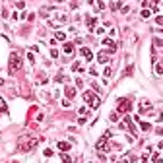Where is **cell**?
Segmentation results:
<instances>
[{
  "instance_id": "obj_8",
  "label": "cell",
  "mask_w": 163,
  "mask_h": 163,
  "mask_svg": "<svg viewBox=\"0 0 163 163\" xmlns=\"http://www.w3.org/2000/svg\"><path fill=\"white\" fill-rule=\"evenodd\" d=\"M138 109H140V111H148V109H151V103L148 101V99H144V101H140V105H138Z\"/></svg>"
},
{
  "instance_id": "obj_20",
  "label": "cell",
  "mask_w": 163,
  "mask_h": 163,
  "mask_svg": "<svg viewBox=\"0 0 163 163\" xmlns=\"http://www.w3.org/2000/svg\"><path fill=\"white\" fill-rule=\"evenodd\" d=\"M155 23H157V25H161V27H163V16H157V18H155Z\"/></svg>"
},
{
  "instance_id": "obj_19",
  "label": "cell",
  "mask_w": 163,
  "mask_h": 163,
  "mask_svg": "<svg viewBox=\"0 0 163 163\" xmlns=\"http://www.w3.org/2000/svg\"><path fill=\"white\" fill-rule=\"evenodd\" d=\"M103 74H105V78H109V76H111V74H113V70H111V68H105V70H103Z\"/></svg>"
},
{
  "instance_id": "obj_17",
  "label": "cell",
  "mask_w": 163,
  "mask_h": 163,
  "mask_svg": "<svg viewBox=\"0 0 163 163\" xmlns=\"http://www.w3.org/2000/svg\"><path fill=\"white\" fill-rule=\"evenodd\" d=\"M4 111H6V103H4V99L0 97V113H4Z\"/></svg>"
},
{
  "instance_id": "obj_5",
  "label": "cell",
  "mask_w": 163,
  "mask_h": 163,
  "mask_svg": "<svg viewBox=\"0 0 163 163\" xmlns=\"http://www.w3.org/2000/svg\"><path fill=\"white\" fill-rule=\"evenodd\" d=\"M103 45H105V47H109V51H111V52H115V51H117V43H115V41H113V39H111V37H107V39H103Z\"/></svg>"
},
{
  "instance_id": "obj_9",
  "label": "cell",
  "mask_w": 163,
  "mask_h": 163,
  "mask_svg": "<svg viewBox=\"0 0 163 163\" xmlns=\"http://www.w3.org/2000/svg\"><path fill=\"white\" fill-rule=\"evenodd\" d=\"M97 60H99L101 64H105V62L109 60V52H105V51H101V52H99V56H97Z\"/></svg>"
},
{
  "instance_id": "obj_15",
  "label": "cell",
  "mask_w": 163,
  "mask_h": 163,
  "mask_svg": "<svg viewBox=\"0 0 163 163\" xmlns=\"http://www.w3.org/2000/svg\"><path fill=\"white\" fill-rule=\"evenodd\" d=\"M154 43H155V47H163V39H159V37H155Z\"/></svg>"
},
{
  "instance_id": "obj_13",
  "label": "cell",
  "mask_w": 163,
  "mask_h": 163,
  "mask_svg": "<svg viewBox=\"0 0 163 163\" xmlns=\"http://www.w3.org/2000/svg\"><path fill=\"white\" fill-rule=\"evenodd\" d=\"M95 23H97V18H90V23H87V25H90V29L95 27Z\"/></svg>"
},
{
  "instance_id": "obj_28",
  "label": "cell",
  "mask_w": 163,
  "mask_h": 163,
  "mask_svg": "<svg viewBox=\"0 0 163 163\" xmlns=\"http://www.w3.org/2000/svg\"><path fill=\"white\" fill-rule=\"evenodd\" d=\"M2 83H4V80H2V78H0V86H2Z\"/></svg>"
},
{
  "instance_id": "obj_6",
  "label": "cell",
  "mask_w": 163,
  "mask_h": 163,
  "mask_svg": "<svg viewBox=\"0 0 163 163\" xmlns=\"http://www.w3.org/2000/svg\"><path fill=\"white\" fill-rule=\"evenodd\" d=\"M124 126L132 132V134H136V126H134V122H132V118H130V117H124Z\"/></svg>"
},
{
  "instance_id": "obj_14",
  "label": "cell",
  "mask_w": 163,
  "mask_h": 163,
  "mask_svg": "<svg viewBox=\"0 0 163 163\" xmlns=\"http://www.w3.org/2000/svg\"><path fill=\"white\" fill-rule=\"evenodd\" d=\"M142 130H151V124H150V122H142Z\"/></svg>"
},
{
  "instance_id": "obj_22",
  "label": "cell",
  "mask_w": 163,
  "mask_h": 163,
  "mask_svg": "<svg viewBox=\"0 0 163 163\" xmlns=\"http://www.w3.org/2000/svg\"><path fill=\"white\" fill-rule=\"evenodd\" d=\"M64 39H66L64 33H56V41H64Z\"/></svg>"
},
{
  "instance_id": "obj_26",
  "label": "cell",
  "mask_w": 163,
  "mask_h": 163,
  "mask_svg": "<svg viewBox=\"0 0 163 163\" xmlns=\"http://www.w3.org/2000/svg\"><path fill=\"white\" fill-rule=\"evenodd\" d=\"M132 70H134V66H128V68H126V76H130Z\"/></svg>"
},
{
  "instance_id": "obj_21",
  "label": "cell",
  "mask_w": 163,
  "mask_h": 163,
  "mask_svg": "<svg viewBox=\"0 0 163 163\" xmlns=\"http://www.w3.org/2000/svg\"><path fill=\"white\" fill-rule=\"evenodd\" d=\"M151 161H154V163H161V157L157 155V154H154V157H151Z\"/></svg>"
},
{
  "instance_id": "obj_1",
  "label": "cell",
  "mask_w": 163,
  "mask_h": 163,
  "mask_svg": "<svg viewBox=\"0 0 163 163\" xmlns=\"http://www.w3.org/2000/svg\"><path fill=\"white\" fill-rule=\"evenodd\" d=\"M39 144V138H35V136H29V134H25V136H22L18 140V148L19 150H23V151H29V150H33Z\"/></svg>"
},
{
  "instance_id": "obj_25",
  "label": "cell",
  "mask_w": 163,
  "mask_h": 163,
  "mask_svg": "<svg viewBox=\"0 0 163 163\" xmlns=\"http://www.w3.org/2000/svg\"><path fill=\"white\" fill-rule=\"evenodd\" d=\"M51 56H52V58L58 56V51H56V49H52V51H51Z\"/></svg>"
},
{
  "instance_id": "obj_4",
  "label": "cell",
  "mask_w": 163,
  "mask_h": 163,
  "mask_svg": "<svg viewBox=\"0 0 163 163\" xmlns=\"http://www.w3.org/2000/svg\"><path fill=\"white\" fill-rule=\"evenodd\" d=\"M130 111V101L128 99H118V113H128Z\"/></svg>"
},
{
  "instance_id": "obj_3",
  "label": "cell",
  "mask_w": 163,
  "mask_h": 163,
  "mask_svg": "<svg viewBox=\"0 0 163 163\" xmlns=\"http://www.w3.org/2000/svg\"><path fill=\"white\" fill-rule=\"evenodd\" d=\"M83 99H86V103H87L91 109H97V107L101 105L99 95H97V93H93V91H83Z\"/></svg>"
},
{
  "instance_id": "obj_7",
  "label": "cell",
  "mask_w": 163,
  "mask_h": 163,
  "mask_svg": "<svg viewBox=\"0 0 163 163\" xmlns=\"http://www.w3.org/2000/svg\"><path fill=\"white\" fill-rule=\"evenodd\" d=\"M56 148H58V150H60V151H64V154H66V151L68 150H70V144H68V142H58V144H56Z\"/></svg>"
},
{
  "instance_id": "obj_12",
  "label": "cell",
  "mask_w": 163,
  "mask_h": 163,
  "mask_svg": "<svg viewBox=\"0 0 163 163\" xmlns=\"http://www.w3.org/2000/svg\"><path fill=\"white\" fill-rule=\"evenodd\" d=\"M72 51H74L72 43H66V45H64V52H72Z\"/></svg>"
},
{
  "instance_id": "obj_18",
  "label": "cell",
  "mask_w": 163,
  "mask_h": 163,
  "mask_svg": "<svg viewBox=\"0 0 163 163\" xmlns=\"http://www.w3.org/2000/svg\"><path fill=\"white\" fill-rule=\"evenodd\" d=\"M155 72H157V74H163V62H159V64L155 66Z\"/></svg>"
},
{
  "instance_id": "obj_24",
  "label": "cell",
  "mask_w": 163,
  "mask_h": 163,
  "mask_svg": "<svg viewBox=\"0 0 163 163\" xmlns=\"http://www.w3.org/2000/svg\"><path fill=\"white\" fill-rule=\"evenodd\" d=\"M142 18H150V10H142Z\"/></svg>"
},
{
  "instance_id": "obj_16",
  "label": "cell",
  "mask_w": 163,
  "mask_h": 163,
  "mask_svg": "<svg viewBox=\"0 0 163 163\" xmlns=\"http://www.w3.org/2000/svg\"><path fill=\"white\" fill-rule=\"evenodd\" d=\"M111 6H113L111 10H118V8H122V4L120 2H111Z\"/></svg>"
},
{
  "instance_id": "obj_23",
  "label": "cell",
  "mask_w": 163,
  "mask_h": 163,
  "mask_svg": "<svg viewBox=\"0 0 163 163\" xmlns=\"http://www.w3.org/2000/svg\"><path fill=\"white\" fill-rule=\"evenodd\" d=\"M111 120H113V122L118 120V113H111Z\"/></svg>"
},
{
  "instance_id": "obj_27",
  "label": "cell",
  "mask_w": 163,
  "mask_h": 163,
  "mask_svg": "<svg viewBox=\"0 0 163 163\" xmlns=\"http://www.w3.org/2000/svg\"><path fill=\"white\" fill-rule=\"evenodd\" d=\"M120 163H130V161H126V159H122V161H120Z\"/></svg>"
},
{
  "instance_id": "obj_11",
  "label": "cell",
  "mask_w": 163,
  "mask_h": 163,
  "mask_svg": "<svg viewBox=\"0 0 163 163\" xmlns=\"http://www.w3.org/2000/svg\"><path fill=\"white\" fill-rule=\"evenodd\" d=\"M66 95L68 97H74V95H76V90H74L72 86H66Z\"/></svg>"
},
{
  "instance_id": "obj_2",
  "label": "cell",
  "mask_w": 163,
  "mask_h": 163,
  "mask_svg": "<svg viewBox=\"0 0 163 163\" xmlns=\"http://www.w3.org/2000/svg\"><path fill=\"white\" fill-rule=\"evenodd\" d=\"M19 68H22V54L19 52H10V60H8V70L10 74H14V72H18Z\"/></svg>"
},
{
  "instance_id": "obj_10",
  "label": "cell",
  "mask_w": 163,
  "mask_h": 163,
  "mask_svg": "<svg viewBox=\"0 0 163 163\" xmlns=\"http://www.w3.org/2000/svg\"><path fill=\"white\" fill-rule=\"evenodd\" d=\"M80 52H82L83 56L87 58V60H91V51H90V49H87V47H82V49H80Z\"/></svg>"
}]
</instances>
